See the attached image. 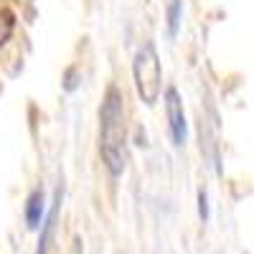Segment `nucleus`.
Returning a JSON list of instances; mask_svg holds the SVG:
<instances>
[{
    "instance_id": "3",
    "label": "nucleus",
    "mask_w": 254,
    "mask_h": 254,
    "mask_svg": "<svg viewBox=\"0 0 254 254\" xmlns=\"http://www.w3.org/2000/svg\"><path fill=\"white\" fill-rule=\"evenodd\" d=\"M163 104H165V117H168V135L176 147H183L188 140V122H186V107L181 92L176 87H168L163 92Z\"/></svg>"
},
{
    "instance_id": "5",
    "label": "nucleus",
    "mask_w": 254,
    "mask_h": 254,
    "mask_svg": "<svg viewBox=\"0 0 254 254\" xmlns=\"http://www.w3.org/2000/svg\"><path fill=\"white\" fill-rule=\"evenodd\" d=\"M23 216H26V226L31 231H36L41 224H44V216H46V196H44V190H41V188H33L31 193H28Z\"/></svg>"
},
{
    "instance_id": "4",
    "label": "nucleus",
    "mask_w": 254,
    "mask_h": 254,
    "mask_svg": "<svg viewBox=\"0 0 254 254\" xmlns=\"http://www.w3.org/2000/svg\"><path fill=\"white\" fill-rule=\"evenodd\" d=\"M61 201H64V183L56 188L54 203H51V208L46 211L44 224H41V234H38V247H36V254H49V249H51V244H54V231H56V221H59Z\"/></svg>"
},
{
    "instance_id": "2",
    "label": "nucleus",
    "mask_w": 254,
    "mask_h": 254,
    "mask_svg": "<svg viewBox=\"0 0 254 254\" xmlns=\"http://www.w3.org/2000/svg\"><path fill=\"white\" fill-rule=\"evenodd\" d=\"M132 79H135V89L137 97L153 107L163 94V71H160V56L153 41L142 44L132 59Z\"/></svg>"
},
{
    "instance_id": "9",
    "label": "nucleus",
    "mask_w": 254,
    "mask_h": 254,
    "mask_svg": "<svg viewBox=\"0 0 254 254\" xmlns=\"http://www.w3.org/2000/svg\"><path fill=\"white\" fill-rule=\"evenodd\" d=\"M120 254H125V252H120Z\"/></svg>"
},
{
    "instance_id": "1",
    "label": "nucleus",
    "mask_w": 254,
    "mask_h": 254,
    "mask_svg": "<svg viewBox=\"0 0 254 254\" xmlns=\"http://www.w3.org/2000/svg\"><path fill=\"white\" fill-rule=\"evenodd\" d=\"M99 155L112 178H120L127 168V125L125 97L115 87H107L99 107Z\"/></svg>"
},
{
    "instance_id": "6",
    "label": "nucleus",
    "mask_w": 254,
    "mask_h": 254,
    "mask_svg": "<svg viewBox=\"0 0 254 254\" xmlns=\"http://www.w3.org/2000/svg\"><path fill=\"white\" fill-rule=\"evenodd\" d=\"M165 20H168V36L176 38L181 31V20H183V0H168Z\"/></svg>"
},
{
    "instance_id": "8",
    "label": "nucleus",
    "mask_w": 254,
    "mask_h": 254,
    "mask_svg": "<svg viewBox=\"0 0 254 254\" xmlns=\"http://www.w3.org/2000/svg\"><path fill=\"white\" fill-rule=\"evenodd\" d=\"M74 74H76V69H74V66H71V69H66V76H64V89H66V92H74V89H76Z\"/></svg>"
},
{
    "instance_id": "7",
    "label": "nucleus",
    "mask_w": 254,
    "mask_h": 254,
    "mask_svg": "<svg viewBox=\"0 0 254 254\" xmlns=\"http://www.w3.org/2000/svg\"><path fill=\"white\" fill-rule=\"evenodd\" d=\"M198 216H201V221L206 224L208 221V216H211V211H208V193L201 188L198 190Z\"/></svg>"
}]
</instances>
